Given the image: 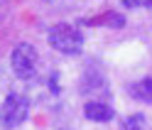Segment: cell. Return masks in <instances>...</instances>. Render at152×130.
<instances>
[{
  "mask_svg": "<svg viewBox=\"0 0 152 130\" xmlns=\"http://www.w3.org/2000/svg\"><path fill=\"white\" fill-rule=\"evenodd\" d=\"M27 113H30V101H27V96L20 93V91H10L5 96L3 106H0V125L12 130V128L22 125L27 120Z\"/></svg>",
  "mask_w": 152,
  "mask_h": 130,
  "instance_id": "cell-1",
  "label": "cell"
},
{
  "mask_svg": "<svg viewBox=\"0 0 152 130\" xmlns=\"http://www.w3.org/2000/svg\"><path fill=\"white\" fill-rule=\"evenodd\" d=\"M49 44L61 54H79L83 47V34L71 25H54L49 30Z\"/></svg>",
  "mask_w": 152,
  "mask_h": 130,
  "instance_id": "cell-2",
  "label": "cell"
},
{
  "mask_svg": "<svg viewBox=\"0 0 152 130\" xmlns=\"http://www.w3.org/2000/svg\"><path fill=\"white\" fill-rule=\"evenodd\" d=\"M10 64H12V71L17 74L20 79H32L34 71H37V52L32 44H17L12 49V57H10Z\"/></svg>",
  "mask_w": 152,
  "mask_h": 130,
  "instance_id": "cell-3",
  "label": "cell"
},
{
  "mask_svg": "<svg viewBox=\"0 0 152 130\" xmlns=\"http://www.w3.org/2000/svg\"><path fill=\"white\" fill-rule=\"evenodd\" d=\"M83 115H86L88 120H93V123H108V120H113V108L108 103H103V101H88L86 106H83Z\"/></svg>",
  "mask_w": 152,
  "mask_h": 130,
  "instance_id": "cell-4",
  "label": "cell"
},
{
  "mask_svg": "<svg viewBox=\"0 0 152 130\" xmlns=\"http://www.w3.org/2000/svg\"><path fill=\"white\" fill-rule=\"evenodd\" d=\"M130 96L142 101V103H152V79H142L130 86Z\"/></svg>",
  "mask_w": 152,
  "mask_h": 130,
  "instance_id": "cell-5",
  "label": "cell"
},
{
  "mask_svg": "<svg viewBox=\"0 0 152 130\" xmlns=\"http://www.w3.org/2000/svg\"><path fill=\"white\" fill-rule=\"evenodd\" d=\"M142 128H145V115H140V113L130 115L120 123V130H142Z\"/></svg>",
  "mask_w": 152,
  "mask_h": 130,
  "instance_id": "cell-6",
  "label": "cell"
},
{
  "mask_svg": "<svg viewBox=\"0 0 152 130\" xmlns=\"http://www.w3.org/2000/svg\"><path fill=\"white\" fill-rule=\"evenodd\" d=\"M101 22H106V25H110V27H123V25H125V17L118 15V12H108Z\"/></svg>",
  "mask_w": 152,
  "mask_h": 130,
  "instance_id": "cell-7",
  "label": "cell"
},
{
  "mask_svg": "<svg viewBox=\"0 0 152 130\" xmlns=\"http://www.w3.org/2000/svg\"><path fill=\"white\" fill-rule=\"evenodd\" d=\"M59 130H64V128H59Z\"/></svg>",
  "mask_w": 152,
  "mask_h": 130,
  "instance_id": "cell-8",
  "label": "cell"
},
{
  "mask_svg": "<svg viewBox=\"0 0 152 130\" xmlns=\"http://www.w3.org/2000/svg\"><path fill=\"white\" fill-rule=\"evenodd\" d=\"M0 3H3V0H0Z\"/></svg>",
  "mask_w": 152,
  "mask_h": 130,
  "instance_id": "cell-9",
  "label": "cell"
}]
</instances>
